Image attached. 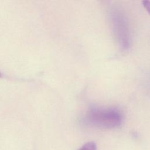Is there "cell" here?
<instances>
[{"instance_id": "6da1fadb", "label": "cell", "mask_w": 150, "mask_h": 150, "mask_svg": "<svg viewBox=\"0 0 150 150\" xmlns=\"http://www.w3.org/2000/svg\"><path fill=\"white\" fill-rule=\"evenodd\" d=\"M87 121L91 125L103 128L119 126L122 121L121 113L114 108H92L87 115Z\"/></svg>"}, {"instance_id": "7a4b0ae2", "label": "cell", "mask_w": 150, "mask_h": 150, "mask_svg": "<svg viewBox=\"0 0 150 150\" xmlns=\"http://www.w3.org/2000/svg\"><path fill=\"white\" fill-rule=\"evenodd\" d=\"M78 150H97V146L94 142H88L83 145Z\"/></svg>"}, {"instance_id": "3957f363", "label": "cell", "mask_w": 150, "mask_h": 150, "mask_svg": "<svg viewBox=\"0 0 150 150\" xmlns=\"http://www.w3.org/2000/svg\"><path fill=\"white\" fill-rule=\"evenodd\" d=\"M143 5L145 8L146 11L148 12L149 15H150V1H142Z\"/></svg>"}]
</instances>
